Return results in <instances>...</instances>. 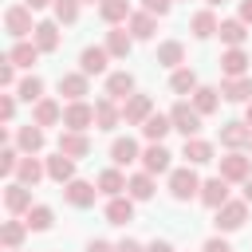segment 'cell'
I'll list each match as a JSON object with an SVG mask.
<instances>
[{
	"mask_svg": "<svg viewBox=\"0 0 252 252\" xmlns=\"http://www.w3.org/2000/svg\"><path fill=\"white\" fill-rule=\"evenodd\" d=\"M217 177H224V181H248L252 177V158L244 154V150H228L224 158H220V173Z\"/></svg>",
	"mask_w": 252,
	"mask_h": 252,
	"instance_id": "6da1fadb",
	"label": "cell"
},
{
	"mask_svg": "<svg viewBox=\"0 0 252 252\" xmlns=\"http://www.w3.org/2000/svg\"><path fill=\"white\" fill-rule=\"evenodd\" d=\"M244 220H248V201L240 197V201H224L220 209H217V232H236V228H244Z\"/></svg>",
	"mask_w": 252,
	"mask_h": 252,
	"instance_id": "7a4b0ae2",
	"label": "cell"
},
{
	"mask_svg": "<svg viewBox=\"0 0 252 252\" xmlns=\"http://www.w3.org/2000/svg\"><path fill=\"white\" fill-rule=\"evenodd\" d=\"M169 193H173V201L201 197V177L193 173V165H185V169H173V173H169Z\"/></svg>",
	"mask_w": 252,
	"mask_h": 252,
	"instance_id": "3957f363",
	"label": "cell"
},
{
	"mask_svg": "<svg viewBox=\"0 0 252 252\" xmlns=\"http://www.w3.org/2000/svg\"><path fill=\"white\" fill-rule=\"evenodd\" d=\"M87 126H94V106L83 98V102H67L63 106V130H75V134H87Z\"/></svg>",
	"mask_w": 252,
	"mask_h": 252,
	"instance_id": "277c9868",
	"label": "cell"
},
{
	"mask_svg": "<svg viewBox=\"0 0 252 252\" xmlns=\"http://www.w3.org/2000/svg\"><path fill=\"white\" fill-rule=\"evenodd\" d=\"M169 122H173V130H177V134H185V138H197V130H201V114H197V106H193V102H173Z\"/></svg>",
	"mask_w": 252,
	"mask_h": 252,
	"instance_id": "5b68a950",
	"label": "cell"
},
{
	"mask_svg": "<svg viewBox=\"0 0 252 252\" xmlns=\"http://www.w3.org/2000/svg\"><path fill=\"white\" fill-rule=\"evenodd\" d=\"M4 28H8V35L20 43L28 32H35V24H32V8H28V4H12V8L4 12Z\"/></svg>",
	"mask_w": 252,
	"mask_h": 252,
	"instance_id": "8992f818",
	"label": "cell"
},
{
	"mask_svg": "<svg viewBox=\"0 0 252 252\" xmlns=\"http://www.w3.org/2000/svg\"><path fill=\"white\" fill-rule=\"evenodd\" d=\"M150 114H154V98H150V94H138V91H134V94L122 102V122H126V126H142Z\"/></svg>",
	"mask_w": 252,
	"mask_h": 252,
	"instance_id": "52a82bcc",
	"label": "cell"
},
{
	"mask_svg": "<svg viewBox=\"0 0 252 252\" xmlns=\"http://www.w3.org/2000/svg\"><path fill=\"white\" fill-rule=\"evenodd\" d=\"M94 197H98V185H91V181H83V177H75V181L63 185V201L75 205V209H91Z\"/></svg>",
	"mask_w": 252,
	"mask_h": 252,
	"instance_id": "ba28073f",
	"label": "cell"
},
{
	"mask_svg": "<svg viewBox=\"0 0 252 252\" xmlns=\"http://www.w3.org/2000/svg\"><path fill=\"white\" fill-rule=\"evenodd\" d=\"M59 94H63L67 102H83V98L91 94V83H87V75H83V71L59 75Z\"/></svg>",
	"mask_w": 252,
	"mask_h": 252,
	"instance_id": "9c48e42d",
	"label": "cell"
},
{
	"mask_svg": "<svg viewBox=\"0 0 252 252\" xmlns=\"http://www.w3.org/2000/svg\"><path fill=\"white\" fill-rule=\"evenodd\" d=\"M220 146H224V150H244V146H252V126H248V122H224V126H220Z\"/></svg>",
	"mask_w": 252,
	"mask_h": 252,
	"instance_id": "30bf717a",
	"label": "cell"
},
{
	"mask_svg": "<svg viewBox=\"0 0 252 252\" xmlns=\"http://www.w3.org/2000/svg\"><path fill=\"white\" fill-rule=\"evenodd\" d=\"M169 158H173V154H169L161 142H150V146L142 150V173H150V177H154V173H165V169H169Z\"/></svg>",
	"mask_w": 252,
	"mask_h": 252,
	"instance_id": "8fae6325",
	"label": "cell"
},
{
	"mask_svg": "<svg viewBox=\"0 0 252 252\" xmlns=\"http://www.w3.org/2000/svg\"><path fill=\"white\" fill-rule=\"evenodd\" d=\"M4 209H8L12 217L28 213V209H32V185H20V181H12V185L4 189Z\"/></svg>",
	"mask_w": 252,
	"mask_h": 252,
	"instance_id": "7c38bea8",
	"label": "cell"
},
{
	"mask_svg": "<svg viewBox=\"0 0 252 252\" xmlns=\"http://www.w3.org/2000/svg\"><path fill=\"white\" fill-rule=\"evenodd\" d=\"M106 59H110V51L106 47H83V55H79V71L91 79V75H106Z\"/></svg>",
	"mask_w": 252,
	"mask_h": 252,
	"instance_id": "4fadbf2b",
	"label": "cell"
},
{
	"mask_svg": "<svg viewBox=\"0 0 252 252\" xmlns=\"http://www.w3.org/2000/svg\"><path fill=\"white\" fill-rule=\"evenodd\" d=\"M130 94H134V75H130V71H114V75H106V98L126 102Z\"/></svg>",
	"mask_w": 252,
	"mask_h": 252,
	"instance_id": "5bb4252c",
	"label": "cell"
},
{
	"mask_svg": "<svg viewBox=\"0 0 252 252\" xmlns=\"http://www.w3.org/2000/svg\"><path fill=\"white\" fill-rule=\"evenodd\" d=\"M43 142H47V138H43V126H35V122H28V126H20V130H16V146H20L28 158H32V154H39V150H43Z\"/></svg>",
	"mask_w": 252,
	"mask_h": 252,
	"instance_id": "9a60e30c",
	"label": "cell"
},
{
	"mask_svg": "<svg viewBox=\"0 0 252 252\" xmlns=\"http://www.w3.org/2000/svg\"><path fill=\"white\" fill-rule=\"evenodd\" d=\"M59 154H67V158H87L91 154V138L87 134H75V130H63L59 134Z\"/></svg>",
	"mask_w": 252,
	"mask_h": 252,
	"instance_id": "2e32d148",
	"label": "cell"
},
{
	"mask_svg": "<svg viewBox=\"0 0 252 252\" xmlns=\"http://www.w3.org/2000/svg\"><path fill=\"white\" fill-rule=\"evenodd\" d=\"M181 158H185L189 165H209V161H213V142H205V138H185Z\"/></svg>",
	"mask_w": 252,
	"mask_h": 252,
	"instance_id": "e0dca14e",
	"label": "cell"
},
{
	"mask_svg": "<svg viewBox=\"0 0 252 252\" xmlns=\"http://www.w3.org/2000/svg\"><path fill=\"white\" fill-rule=\"evenodd\" d=\"M224 201H228V181H224V177H209V181H201V205L220 209Z\"/></svg>",
	"mask_w": 252,
	"mask_h": 252,
	"instance_id": "ac0fdd59",
	"label": "cell"
},
{
	"mask_svg": "<svg viewBox=\"0 0 252 252\" xmlns=\"http://www.w3.org/2000/svg\"><path fill=\"white\" fill-rule=\"evenodd\" d=\"M220 98H228V102H252V75L224 79L220 83Z\"/></svg>",
	"mask_w": 252,
	"mask_h": 252,
	"instance_id": "d6986e66",
	"label": "cell"
},
{
	"mask_svg": "<svg viewBox=\"0 0 252 252\" xmlns=\"http://www.w3.org/2000/svg\"><path fill=\"white\" fill-rule=\"evenodd\" d=\"M248 55L240 51V47H228L224 55H220V71H224V79H240V75H248Z\"/></svg>",
	"mask_w": 252,
	"mask_h": 252,
	"instance_id": "ffe728a7",
	"label": "cell"
},
{
	"mask_svg": "<svg viewBox=\"0 0 252 252\" xmlns=\"http://www.w3.org/2000/svg\"><path fill=\"white\" fill-rule=\"evenodd\" d=\"M110 161L114 165H130V161H142V150L134 138H114L110 142Z\"/></svg>",
	"mask_w": 252,
	"mask_h": 252,
	"instance_id": "44dd1931",
	"label": "cell"
},
{
	"mask_svg": "<svg viewBox=\"0 0 252 252\" xmlns=\"http://www.w3.org/2000/svg\"><path fill=\"white\" fill-rule=\"evenodd\" d=\"M43 165H47V177H51V181H59V185L75 181V158H67V154H55V158H47Z\"/></svg>",
	"mask_w": 252,
	"mask_h": 252,
	"instance_id": "7402d4cb",
	"label": "cell"
},
{
	"mask_svg": "<svg viewBox=\"0 0 252 252\" xmlns=\"http://www.w3.org/2000/svg\"><path fill=\"white\" fill-rule=\"evenodd\" d=\"M134 220V197H110L106 201V224H130Z\"/></svg>",
	"mask_w": 252,
	"mask_h": 252,
	"instance_id": "603a6c76",
	"label": "cell"
},
{
	"mask_svg": "<svg viewBox=\"0 0 252 252\" xmlns=\"http://www.w3.org/2000/svg\"><path fill=\"white\" fill-rule=\"evenodd\" d=\"M217 16H213V8H201V12H193L189 16V32L197 35V39H209V35H217Z\"/></svg>",
	"mask_w": 252,
	"mask_h": 252,
	"instance_id": "cb8c5ba5",
	"label": "cell"
},
{
	"mask_svg": "<svg viewBox=\"0 0 252 252\" xmlns=\"http://www.w3.org/2000/svg\"><path fill=\"white\" fill-rule=\"evenodd\" d=\"M32 39H35L39 51H55V47H59V24H55V20H39L35 32H32Z\"/></svg>",
	"mask_w": 252,
	"mask_h": 252,
	"instance_id": "d4e9b609",
	"label": "cell"
},
{
	"mask_svg": "<svg viewBox=\"0 0 252 252\" xmlns=\"http://www.w3.org/2000/svg\"><path fill=\"white\" fill-rule=\"evenodd\" d=\"M102 47H106V51H110L114 59H126V55H130V47H134V35H130L126 28H110V32H106V43H102Z\"/></svg>",
	"mask_w": 252,
	"mask_h": 252,
	"instance_id": "484cf974",
	"label": "cell"
},
{
	"mask_svg": "<svg viewBox=\"0 0 252 252\" xmlns=\"http://www.w3.org/2000/svg\"><path fill=\"white\" fill-rule=\"evenodd\" d=\"M32 122L35 126H55V122H63V106L55 98H39L35 110H32Z\"/></svg>",
	"mask_w": 252,
	"mask_h": 252,
	"instance_id": "4316f807",
	"label": "cell"
},
{
	"mask_svg": "<svg viewBox=\"0 0 252 252\" xmlns=\"http://www.w3.org/2000/svg\"><path fill=\"white\" fill-rule=\"evenodd\" d=\"M118 122H122V110L114 106V98H98L94 102V126L98 130H114Z\"/></svg>",
	"mask_w": 252,
	"mask_h": 252,
	"instance_id": "83f0119b",
	"label": "cell"
},
{
	"mask_svg": "<svg viewBox=\"0 0 252 252\" xmlns=\"http://www.w3.org/2000/svg\"><path fill=\"white\" fill-rule=\"evenodd\" d=\"M217 35H220V43H228V47H240V43L248 39V24H244V20H220Z\"/></svg>",
	"mask_w": 252,
	"mask_h": 252,
	"instance_id": "f1b7e54d",
	"label": "cell"
},
{
	"mask_svg": "<svg viewBox=\"0 0 252 252\" xmlns=\"http://www.w3.org/2000/svg\"><path fill=\"white\" fill-rule=\"evenodd\" d=\"M39 55H43V51L35 47V39H20V43L8 51V63H12V67H32Z\"/></svg>",
	"mask_w": 252,
	"mask_h": 252,
	"instance_id": "f546056e",
	"label": "cell"
},
{
	"mask_svg": "<svg viewBox=\"0 0 252 252\" xmlns=\"http://www.w3.org/2000/svg\"><path fill=\"white\" fill-rule=\"evenodd\" d=\"M126 181H130V177H122V169H102L94 185H98V193H106V197H122V193H126Z\"/></svg>",
	"mask_w": 252,
	"mask_h": 252,
	"instance_id": "4dcf8cb0",
	"label": "cell"
},
{
	"mask_svg": "<svg viewBox=\"0 0 252 252\" xmlns=\"http://www.w3.org/2000/svg\"><path fill=\"white\" fill-rule=\"evenodd\" d=\"M98 16L118 28V24H126L134 12H130V0H102V4H98Z\"/></svg>",
	"mask_w": 252,
	"mask_h": 252,
	"instance_id": "1f68e13d",
	"label": "cell"
},
{
	"mask_svg": "<svg viewBox=\"0 0 252 252\" xmlns=\"http://www.w3.org/2000/svg\"><path fill=\"white\" fill-rule=\"evenodd\" d=\"M158 63H161V67H173V71H177V67L185 63V43H181V39H165V43L158 47Z\"/></svg>",
	"mask_w": 252,
	"mask_h": 252,
	"instance_id": "d6a6232c",
	"label": "cell"
},
{
	"mask_svg": "<svg viewBox=\"0 0 252 252\" xmlns=\"http://www.w3.org/2000/svg\"><path fill=\"white\" fill-rule=\"evenodd\" d=\"M154 20H158V16H150V12H134V16L126 20V32H130L134 39H150V35H154V28H158Z\"/></svg>",
	"mask_w": 252,
	"mask_h": 252,
	"instance_id": "836d02e7",
	"label": "cell"
},
{
	"mask_svg": "<svg viewBox=\"0 0 252 252\" xmlns=\"http://www.w3.org/2000/svg\"><path fill=\"white\" fill-rule=\"evenodd\" d=\"M193 106H197L201 118L213 114V110L220 106V91H217V87H197V91H193Z\"/></svg>",
	"mask_w": 252,
	"mask_h": 252,
	"instance_id": "e575fe53",
	"label": "cell"
},
{
	"mask_svg": "<svg viewBox=\"0 0 252 252\" xmlns=\"http://www.w3.org/2000/svg\"><path fill=\"white\" fill-rule=\"evenodd\" d=\"M173 130V122H169V114H150L146 122H142V134L150 138V142H161L165 134Z\"/></svg>",
	"mask_w": 252,
	"mask_h": 252,
	"instance_id": "d590c367",
	"label": "cell"
},
{
	"mask_svg": "<svg viewBox=\"0 0 252 252\" xmlns=\"http://www.w3.org/2000/svg\"><path fill=\"white\" fill-rule=\"evenodd\" d=\"M16 177H20V185H35L39 177H47V165H43L39 158H24L20 169H16Z\"/></svg>",
	"mask_w": 252,
	"mask_h": 252,
	"instance_id": "8d00e7d4",
	"label": "cell"
},
{
	"mask_svg": "<svg viewBox=\"0 0 252 252\" xmlns=\"http://www.w3.org/2000/svg\"><path fill=\"white\" fill-rule=\"evenodd\" d=\"M126 197H134V201H150V197H154V177H150V173H134V177L126 181Z\"/></svg>",
	"mask_w": 252,
	"mask_h": 252,
	"instance_id": "74e56055",
	"label": "cell"
},
{
	"mask_svg": "<svg viewBox=\"0 0 252 252\" xmlns=\"http://www.w3.org/2000/svg\"><path fill=\"white\" fill-rule=\"evenodd\" d=\"M24 232H28V220H4V228H0V240H4V248L20 252V244H24Z\"/></svg>",
	"mask_w": 252,
	"mask_h": 252,
	"instance_id": "f35d334b",
	"label": "cell"
},
{
	"mask_svg": "<svg viewBox=\"0 0 252 252\" xmlns=\"http://www.w3.org/2000/svg\"><path fill=\"white\" fill-rule=\"evenodd\" d=\"M169 87H173V94H193L201 83H197V75H193L189 67H177V71H173V79H169Z\"/></svg>",
	"mask_w": 252,
	"mask_h": 252,
	"instance_id": "ab89813d",
	"label": "cell"
},
{
	"mask_svg": "<svg viewBox=\"0 0 252 252\" xmlns=\"http://www.w3.org/2000/svg\"><path fill=\"white\" fill-rule=\"evenodd\" d=\"M16 98H24V102H39V98H43V79H39V75H28V79H20V87H16Z\"/></svg>",
	"mask_w": 252,
	"mask_h": 252,
	"instance_id": "60d3db41",
	"label": "cell"
},
{
	"mask_svg": "<svg viewBox=\"0 0 252 252\" xmlns=\"http://www.w3.org/2000/svg\"><path fill=\"white\" fill-rule=\"evenodd\" d=\"M51 220H55V213H51L47 205H32V209H28V228L47 232V228H51Z\"/></svg>",
	"mask_w": 252,
	"mask_h": 252,
	"instance_id": "b9f144b4",
	"label": "cell"
},
{
	"mask_svg": "<svg viewBox=\"0 0 252 252\" xmlns=\"http://www.w3.org/2000/svg\"><path fill=\"white\" fill-rule=\"evenodd\" d=\"M55 24H75L79 20V0H55Z\"/></svg>",
	"mask_w": 252,
	"mask_h": 252,
	"instance_id": "7bdbcfd3",
	"label": "cell"
},
{
	"mask_svg": "<svg viewBox=\"0 0 252 252\" xmlns=\"http://www.w3.org/2000/svg\"><path fill=\"white\" fill-rule=\"evenodd\" d=\"M20 161H24V158H20L12 146H4V150H0V173H4V177H12V173L20 169Z\"/></svg>",
	"mask_w": 252,
	"mask_h": 252,
	"instance_id": "ee69618b",
	"label": "cell"
},
{
	"mask_svg": "<svg viewBox=\"0 0 252 252\" xmlns=\"http://www.w3.org/2000/svg\"><path fill=\"white\" fill-rule=\"evenodd\" d=\"M169 8H173V0H142V12H150V16H169Z\"/></svg>",
	"mask_w": 252,
	"mask_h": 252,
	"instance_id": "f6af8a7d",
	"label": "cell"
},
{
	"mask_svg": "<svg viewBox=\"0 0 252 252\" xmlns=\"http://www.w3.org/2000/svg\"><path fill=\"white\" fill-rule=\"evenodd\" d=\"M0 83H4V87H8V91H12V87H20V83H16V67H12V63H8V59H4V63H0Z\"/></svg>",
	"mask_w": 252,
	"mask_h": 252,
	"instance_id": "bcb514c9",
	"label": "cell"
},
{
	"mask_svg": "<svg viewBox=\"0 0 252 252\" xmlns=\"http://www.w3.org/2000/svg\"><path fill=\"white\" fill-rule=\"evenodd\" d=\"M12 114H16V94H0V118L12 122Z\"/></svg>",
	"mask_w": 252,
	"mask_h": 252,
	"instance_id": "7dc6e473",
	"label": "cell"
},
{
	"mask_svg": "<svg viewBox=\"0 0 252 252\" xmlns=\"http://www.w3.org/2000/svg\"><path fill=\"white\" fill-rule=\"evenodd\" d=\"M201 252H232V244L224 240V236H213V240H205V248Z\"/></svg>",
	"mask_w": 252,
	"mask_h": 252,
	"instance_id": "c3c4849f",
	"label": "cell"
},
{
	"mask_svg": "<svg viewBox=\"0 0 252 252\" xmlns=\"http://www.w3.org/2000/svg\"><path fill=\"white\" fill-rule=\"evenodd\" d=\"M114 252H146L138 240H122V244H114Z\"/></svg>",
	"mask_w": 252,
	"mask_h": 252,
	"instance_id": "681fc988",
	"label": "cell"
},
{
	"mask_svg": "<svg viewBox=\"0 0 252 252\" xmlns=\"http://www.w3.org/2000/svg\"><path fill=\"white\" fill-rule=\"evenodd\" d=\"M236 20H244V24H252V0H240V16Z\"/></svg>",
	"mask_w": 252,
	"mask_h": 252,
	"instance_id": "f907efd6",
	"label": "cell"
},
{
	"mask_svg": "<svg viewBox=\"0 0 252 252\" xmlns=\"http://www.w3.org/2000/svg\"><path fill=\"white\" fill-rule=\"evenodd\" d=\"M146 252H173V244L169 240H154V244H146Z\"/></svg>",
	"mask_w": 252,
	"mask_h": 252,
	"instance_id": "816d5d0a",
	"label": "cell"
},
{
	"mask_svg": "<svg viewBox=\"0 0 252 252\" xmlns=\"http://www.w3.org/2000/svg\"><path fill=\"white\" fill-rule=\"evenodd\" d=\"M87 252H114V248H110L106 240H91V244H87Z\"/></svg>",
	"mask_w": 252,
	"mask_h": 252,
	"instance_id": "f5cc1de1",
	"label": "cell"
},
{
	"mask_svg": "<svg viewBox=\"0 0 252 252\" xmlns=\"http://www.w3.org/2000/svg\"><path fill=\"white\" fill-rule=\"evenodd\" d=\"M24 4H28L32 12H35V8H47V4H55V0H24Z\"/></svg>",
	"mask_w": 252,
	"mask_h": 252,
	"instance_id": "db71d44e",
	"label": "cell"
},
{
	"mask_svg": "<svg viewBox=\"0 0 252 252\" xmlns=\"http://www.w3.org/2000/svg\"><path fill=\"white\" fill-rule=\"evenodd\" d=\"M244 201H248V205H252V177H248V181H244Z\"/></svg>",
	"mask_w": 252,
	"mask_h": 252,
	"instance_id": "11a10c76",
	"label": "cell"
},
{
	"mask_svg": "<svg viewBox=\"0 0 252 252\" xmlns=\"http://www.w3.org/2000/svg\"><path fill=\"white\" fill-rule=\"evenodd\" d=\"M244 122H248V126H252V102H248V106H244Z\"/></svg>",
	"mask_w": 252,
	"mask_h": 252,
	"instance_id": "9f6ffc18",
	"label": "cell"
},
{
	"mask_svg": "<svg viewBox=\"0 0 252 252\" xmlns=\"http://www.w3.org/2000/svg\"><path fill=\"white\" fill-rule=\"evenodd\" d=\"M205 4H209V8H217V4H224V0H205Z\"/></svg>",
	"mask_w": 252,
	"mask_h": 252,
	"instance_id": "6f0895ef",
	"label": "cell"
},
{
	"mask_svg": "<svg viewBox=\"0 0 252 252\" xmlns=\"http://www.w3.org/2000/svg\"><path fill=\"white\" fill-rule=\"evenodd\" d=\"M87 4H102V0H87Z\"/></svg>",
	"mask_w": 252,
	"mask_h": 252,
	"instance_id": "680465c9",
	"label": "cell"
},
{
	"mask_svg": "<svg viewBox=\"0 0 252 252\" xmlns=\"http://www.w3.org/2000/svg\"><path fill=\"white\" fill-rule=\"evenodd\" d=\"M248 150H252V146H248Z\"/></svg>",
	"mask_w": 252,
	"mask_h": 252,
	"instance_id": "91938a15",
	"label": "cell"
}]
</instances>
